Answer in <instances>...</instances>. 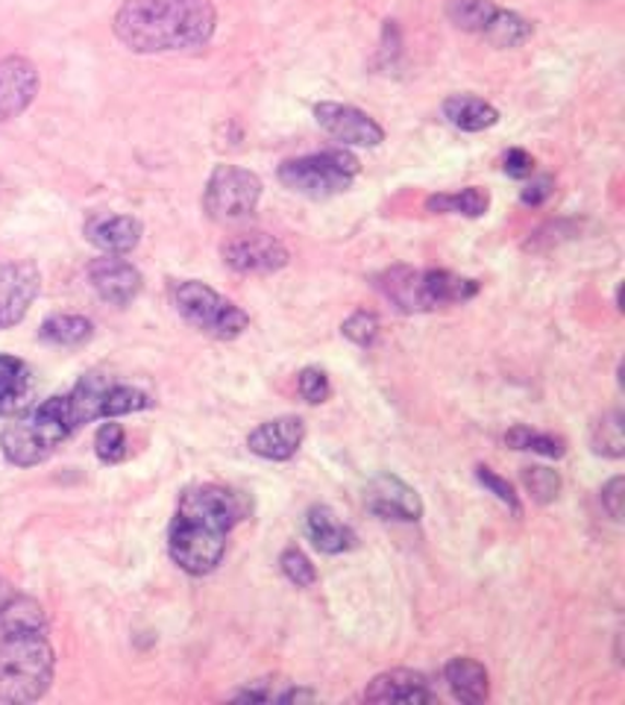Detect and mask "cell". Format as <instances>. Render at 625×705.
Returning a JSON list of instances; mask_svg holds the SVG:
<instances>
[{
  "label": "cell",
  "instance_id": "obj_1",
  "mask_svg": "<svg viewBox=\"0 0 625 705\" xmlns=\"http://www.w3.org/2000/svg\"><path fill=\"white\" fill-rule=\"evenodd\" d=\"M247 517V500L226 485H197L179 500L168 553L186 574L205 576L224 562L226 538Z\"/></svg>",
  "mask_w": 625,
  "mask_h": 705
},
{
  "label": "cell",
  "instance_id": "obj_2",
  "mask_svg": "<svg viewBox=\"0 0 625 705\" xmlns=\"http://www.w3.org/2000/svg\"><path fill=\"white\" fill-rule=\"evenodd\" d=\"M217 12L212 0H123L113 30L132 54H174L212 42Z\"/></svg>",
  "mask_w": 625,
  "mask_h": 705
},
{
  "label": "cell",
  "instance_id": "obj_3",
  "mask_svg": "<svg viewBox=\"0 0 625 705\" xmlns=\"http://www.w3.org/2000/svg\"><path fill=\"white\" fill-rule=\"evenodd\" d=\"M374 285L376 292L402 315L444 309V306L473 301L479 294V282L470 277L435 271V268H409V265L385 268L374 277Z\"/></svg>",
  "mask_w": 625,
  "mask_h": 705
},
{
  "label": "cell",
  "instance_id": "obj_4",
  "mask_svg": "<svg viewBox=\"0 0 625 705\" xmlns=\"http://www.w3.org/2000/svg\"><path fill=\"white\" fill-rule=\"evenodd\" d=\"M80 426L83 423L76 418L71 397H50L36 409H30L27 414H21L19 421H12L0 433V450L12 465L33 468V465L50 459L59 444L68 442Z\"/></svg>",
  "mask_w": 625,
  "mask_h": 705
},
{
  "label": "cell",
  "instance_id": "obj_5",
  "mask_svg": "<svg viewBox=\"0 0 625 705\" xmlns=\"http://www.w3.org/2000/svg\"><path fill=\"white\" fill-rule=\"evenodd\" d=\"M57 656L47 635H0V703H36L47 694Z\"/></svg>",
  "mask_w": 625,
  "mask_h": 705
},
{
  "label": "cell",
  "instance_id": "obj_6",
  "mask_svg": "<svg viewBox=\"0 0 625 705\" xmlns=\"http://www.w3.org/2000/svg\"><path fill=\"white\" fill-rule=\"evenodd\" d=\"M358 160L346 148L335 151L308 153L280 165V183L294 195H303L308 200H327L335 195H344L358 177Z\"/></svg>",
  "mask_w": 625,
  "mask_h": 705
},
{
  "label": "cell",
  "instance_id": "obj_7",
  "mask_svg": "<svg viewBox=\"0 0 625 705\" xmlns=\"http://www.w3.org/2000/svg\"><path fill=\"white\" fill-rule=\"evenodd\" d=\"M170 301L191 327L212 336V339L233 341L250 327V315L241 306H235L229 297L217 294L212 285L200 280L177 282L170 289Z\"/></svg>",
  "mask_w": 625,
  "mask_h": 705
},
{
  "label": "cell",
  "instance_id": "obj_8",
  "mask_svg": "<svg viewBox=\"0 0 625 705\" xmlns=\"http://www.w3.org/2000/svg\"><path fill=\"white\" fill-rule=\"evenodd\" d=\"M262 200V179L238 165H217L203 191V212L215 224H238L252 218Z\"/></svg>",
  "mask_w": 625,
  "mask_h": 705
},
{
  "label": "cell",
  "instance_id": "obj_9",
  "mask_svg": "<svg viewBox=\"0 0 625 705\" xmlns=\"http://www.w3.org/2000/svg\"><path fill=\"white\" fill-rule=\"evenodd\" d=\"M221 259L229 271L264 277V273L282 271L291 262V254L276 235L252 230V233H238L226 238L221 245Z\"/></svg>",
  "mask_w": 625,
  "mask_h": 705
},
{
  "label": "cell",
  "instance_id": "obj_10",
  "mask_svg": "<svg viewBox=\"0 0 625 705\" xmlns=\"http://www.w3.org/2000/svg\"><path fill=\"white\" fill-rule=\"evenodd\" d=\"M315 121H318L320 130H327L344 148H379L385 141L382 124L358 106L323 101V104L315 106Z\"/></svg>",
  "mask_w": 625,
  "mask_h": 705
},
{
  "label": "cell",
  "instance_id": "obj_11",
  "mask_svg": "<svg viewBox=\"0 0 625 705\" xmlns=\"http://www.w3.org/2000/svg\"><path fill=\"white\" fill-rule=\"evenodd\" d=\"M42 289V273L33 262H10L0 268V329H10L27 318Z\"/></svg>",
  "mask_w": 625,
  "mask_h": 705
},
{
  "label": "cell",
  "instance_id": "obj_12",
  "mask_svg": "<svg viewBox=\"0 0 625 705\" xmlns=\"http://www.w3.org/2000/svg\"><path fill=\"white\" fill-rule=\"evenodd\" d=\"M364 506L382 520H402V524L421 520L423 515L421 494L411 489L409 482H402L400 477H391V473H382V477L367 482Z\"/></svg>",
  "mask_w": 625,
  "mask_h": 705
},
{
  "label": "cell",
  "instance_id": "obj_13",
  "mask_svg": "<svg viewBox=\"0 0 625 705\" xmlns=\"http://www.w3.org/2000/svg\"><path fill=\"white\" fill-rule=\"evenodd\" d=\"M89 282H92L97 297L103 303H109V306H130L141 294V285H144L135 265H130L121 256L109 254H103L101 259H94L89 265Z\"/></svg>",
  "mask_w": 625,
  "mask_h": 705
},
{
  "label": "cell",
  "instance_id": "obj_14",
  "mask_svg": "<svg viewBox=\"0 0 625 705\" xmlns=\"http://www.w3.org/2000/svg\"><path fill=\"white\" fill-rule=\"evenodd\" d=\"M38 94V71L27 57L0 59V124L27 113Z\"/></svg>",
  "mask_w": 625,
  "mask_h": 705
},
{
  "label": "cell",
  "instance_id": "obj_15",
  "mask_svg": "<svg viewBox=\"0 0 625 705\" xmlns=\"http://www.w3.org/2000/svg\"><path fill=\"white\" fill-rule=\"evenodd\" d=\"M306 438V423L303 418L285 414V418H273V421L256 426L247 435V447L250 453H256L259 459L268 461H288L297 456V450L303 447Z\"/></svg>",
  "mask_w": 625,
  "mask_h": 705
},
{
  "label": "cell",
  "instance_id": "obj_16",
  "mask_svg": "<svg viewBox=\"0 0 625 705\" xmlns=\"http://www.w3.org/2000/svg\"><path fill=\"white\" fill-rule=\"evenodd\" d=\"M85 238L92 242L97 250L109 256H123L132 254L141 242V226L139 218L132 215H115V212H97L85 221Z\"/></svg>",
  "mask_w": 625,
  "mask_h": 705
},
{
  "label": "cell",
  "instance_id": "obj_17",
  "mask_svg": "<svg viewBox=\"0 0 625 705\" xmlns=\"http://www.w3.org/2000/svg\"><path fill=\"white\" fill-rule=\"evenodd\" d=\"M367 703H435L438 694L417 670H388L364 688Z\"/></svg>",
  "mask_w": 625,
  "mask_h": 705
},
{
  "label": "cell",
  "instance_id": "obj_18",
  "mask_svg": "<svg viewBox=\"0 0 625 705\" xmlns=\"http://www.w3.org/2000/svg\"><path fill=\"white\" fill-rule=\"evenodd\" d=\"M306 536L315 544V550L327 555H338L353 550L358 544V536L353 527H346L344 520H338V515L329 506H311L306 515Z\"/></svg>",
  "mask_w": 625,
  "mask_h": 705
},
{
  "label": "cell",
  "instance_id": "obj_19",
  "mask_svg": "<svg viewBox=\"0 0 625 705\" xmlns=\"http://www.w3.org/2000/svg\"><path fill=\"white\" fill-rule=\"evenodd\" d=\"M444 682L458 703L479 705L491 696V677H487L485 665L476 658H449L447 668H444Z\"/></svg>",
  "mask_w": 625,
  "mask_h": 705
},
{
  "label": "cell",
  "instance_id": "obj_20",
  "mask_svg": "<svg viewBox=\"0 0 625 705\" xmlns=\"http://www.w3.org/2000/svg\"><path fill=\"white\" fill-rule=\"evenodd\" d=\"M440 113L461 132H482L499 124V109L476 94H449L440 106Z\"/></svg>",
  "mask_w": 625,
  "mask_h": 705
},
{
  "label": "cell",
  "instance_id": "obj_21",
  "mask_svg": "<svg viewBox=\"0 0 625 705\" xmlns=\"http://www.w3.org/2000/svg\"><path fill=\"white\" fill-rule=\"evenodd\" d=\"M0 635H47V614L42 602L12 594L0 609Z\"/></svg>",
  "mask_w": 625,
  "mask_h": 705
},
{
  "label": "cell",
  "instance_id": "obj_22",
  "mask_svg": "<svg viewBox=\"0 0 625 705\" xmlns=\"http://www.w3.org/2000/svg\"><path fill=\"white\" fill-rule=\"evenodd\" d=\"M318 696V691L297 685L291 679L264 677L256 679V682H247L241 691H235L233 700H244V703H311Z\"/></svg>",
  "mask_w": 625,
  "mask_h": 705
},
{
  "label": "cell",
  "instance_id": "obj_23",
  "mask_svg": "<svg viewBox=\"0 0 625 705\" xmlns=\"http://www.w3.org/2000/svg\"><path fill=\"white\" fill-rule=\"evenodd\" d=\"M38 339L54 348H83L94 339V324L83 315H50L38 329Z\"/></svg>",
  "mask_w": 625,
  "mask_h": 705
},
{
  "label": "cell",
  "instance_id": "obj_24",
  "mask_svg": "<svg viewBox=\"0 0 625 705\" xmlns=\"http://www.w3.org/2000/svg\"><path fill=\"white\" fill-rule=\"evenodd\" d=\"M426 209L435 215H464V218H482L491 209V195L485 188L470 186L461 191H449V195H432L426 200Z\"/></svg>",
  "mask_w": 625,
  "mask_h": 705
},
{
  "label": "cell",
  "instance_id": "obj_25",
  "mask_svg": "<svg viewBox=\"0 0 625 705\" xmlns=\"http://www.w3.org/2000/svg\"><path fill=\"white\" fill-rule=\"evenodd\" d=\"M444 10L458 30L473 33V36H485L487 27L494 24L496 12H499V3H494V0H447Z\"/></svg>",
  "mask_w": 625,
  "mask_h": 705
},
{
  "label": "cell",
  "instance_id": "obj_26",
  "mask_svg": "<svg viewBox=\"0 0 625 705\" xmlns=\"http://www.w3.org/2000/svg\"><path fill=\"white\" fill-rule=\"evenodd\" d=\"M30 391V367L15 356L0 353V414L15 412Z\"/></svg>",
  "mask_w": 625,
  "mask_h": 705
},
{
  "label": "cell",
  "instance_id": "obj_27",
  "mask_svg": "<svg viewBox=\"0 0 625 705\" xmlns=\"http://www.w3.org/2000/svg\"><path fill=\"white\" fill-rule=\"evenodd\" d=\"M532 36H534L532 21H526L520 12H511V10H505V7H499L494 24L487 27V33L482 38H485L487 45H494V47H520Z\"/></svg>",
  "mask_w": 625,
  "mask_h": 705
},
{
  "label": "cell",
  "instance_id": "obj_28",
  "mask_svg": "<svg viewBox=\"0 0 625 705\" xmlns=\"http://www.w3.org/2000/svg\"><path fill=\"white\" fill-rule=\"evenodd\" d=\"M590 447L599 456L608 459H623L625 456V433H623V412L602 414L593 426H590Z\"/></svg>",
  "mask_w": 625,
  "mask_h": 705
},
{
  "label": "cell",
  "instance_id": "obj_29",
  "mask_svg": "<svg viewBox=\"0 0 625 705\" xmlns=\"http://www.w3.org/2000/svg\"><path fill=\"white\" fill-rule=\"evenodd\" d=\"M505 444L511 447V450H529L538 453V456H546V459H561L564 453H567V444L555 438L550 433H538L532 426H514L505 433Z\"/></svg>",
  "mask_w": 625,
  "mask_h": 705
},
{
  "label": "cell",
  "instance_id": "obj_30",
  "mask_svg": "<svg viewBox=\"0 0 625 705\" xmlns=\"http://www.w3.org/2000/svg\"><path fill=\"white\" fill-rule=\"evenodd\" d=\"M153 403L144 391L132 386H109L106 391V406H103V418L109 421V418H121V414H132L141 412V409H148Z\"/></svg>",
  "mask_w": 625,
  "mask_h": 705
},
{
  "label": "cell",
  "instance_id": "obj_31",
  "mask_svg": "<svg viewBox=\"0 0 625 705\" xmlns=\"http://www.w3.org/2000/svg\"><path fill=\"white\" fill-rule=\"evenodd\" d=\"M341 332H344V339H350L355 348H374L376 341H379V332H382V324L376 318L374 312L358 309L353 312L350 318L341 324Z\"/></svg>",
  "mask_w": 625,
  "mask_h": 705
},
{
  "label": "cell",
  "instance_id": "obj_32",
  "mask_svg": "<svg viewBox=\"0 0 625 705\" xmlns=\"http://www.w3.org/2000/svg\"><path fill=\"white\" fill-rule=\"evenodd\" d=\"M94 453L106 465H115V461H121L127 456V433H123L121 423H115V418H109V423H103L97 435H94Z\"/></svg>",
  "mask_w": 625,
  "mask_h": 705
},
{
  "label": "cell",
  "instance_id": "obj_33",
  "mask_svg": "<svg viewBox=\"0 0 625 705\" xmlns=\"http://www.w3.org/2000/svg\"><path fill=\"white\" fill-rule=\"evenodd\" d=\"M280 571L282 576H285L291 585H297V588H311V585L318 583V571H315V564H311V559H308L303 550H297V547L282 550Z\"/></svg>",
  "mask_w": 625,
  "mask_h": 705
},
{
  "label": "cell",
  "instance_id": "obj_34",
  "mask_svg": "<svg viewBox=\"0 0 625 705\" xmlns=\"http://www.w3.org/2000/svg\"><path fill=\"white\" fill-rule=\"evenodd\" d=\"M523 485L538 503H552L561 494V477L552 468H543V465L523 468Z\"/></svg>",
  "mask_w": 625,
  "mask_h": 705
},
{
  "label": "cell",
  "instance_id": "obj_35",
  "mask_svg": "<svg viewBox=\"0 0 625 705\" xmlns=\"http://www.w3.org/2000/svg\"><path fill=\"white\" fill-rule=\"evenodd\" d=\"M297 391L306 403H327L329 397H332V383H329L327 371H320V367H303L297 376Z\"/></svg>",
  "mask_w": 625,
  "mask_h": 705
},
{
  "label": "cell",
  "instance_id": "obj_36",
  "mask_svg": "<svg viewBox=\"0 0 625 705\" xmlns=\"http://www.w3.org/2000/svg\"><path fill=\"white\" fill-rule=\"evenodd\" d=\"M476 480L485 485L491 494H494L499 503H505V506L511 508L514 515H520V500H517V494H514V485L508 480H503L499 473H494L491 468H485V465H479L476 468Z\"/></svg>",
  "mask_w": 625,
  "mask_h": 705
},
{
  "label": "cell",
  "instance_id": "obj_37",
  "mask_svg": "<svg viewBox=\"0 0 625 705\" xmlns=\"http://www.w3.org/2000/svg\"><path fill=\"white\" fill-rule=\"evenodd\" d=\"M505 174L514 179H529L534 174V160L532 153H526L523 148H511L505 153Z\"/></svg>",
  "mask_w": 625,
  "mask_h": 705
},
{
  "label": "cell",
  "instance_id": "obj_38",
  "mask_svg": "<svg viewBox=\"0 0 625 705\" xmlns=\"http://www.w3.org/2000/svg\"><path fill=\"white\" fill-rule=\"evenodd\" d=\"M552 191H555V179L543 174V177H532L526 183L520 200H523L526 207H541L543 200L552 198Z\"/></svg>",
  "mask_w": 625,
  "mask_h": 705
},
{
  "label": "cell",
  "instance_id": "obj_39",
  "mask_svg": "<svg viewBox=\"0 0 625 705\" xmlns=\"http://www.w3.org/2000/svg\"><path fill=\"white\" fill-rule=\"evenodd\" d=\"M623 477H614V480L602 489V506H605L608 517H614V520H623Z\"/></svg>",
  "mask_w": 625,
  "mask_h": 705
},
{
  "label": "cell",
  "instance_id": "obj_40",
  "mask_svg": "<svg viewBox=\"0 0 625 705\" xmlns=\"http://www.w3.org/2000/svg\"><path fill=\"white\" fill-rule=\"evenodd\" d=\"M12 594H15V591H12V588H10V583H7V579L0 576V609H3V602L10 600Z\"/></svg>",
  "mask_w": 625,
  "mask_h": 705
}]
</instances>
